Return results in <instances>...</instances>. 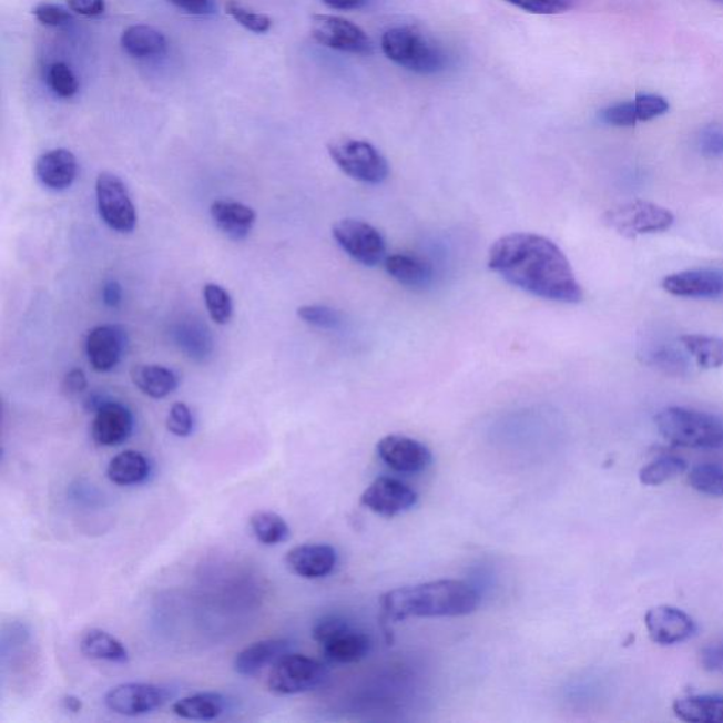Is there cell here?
Wrapping results in <instances>:
<instances>
[{"label": "cell", "instance_id": "obj_1", "mask_svg": "<svg viewBox=\"0 0 723 723\" xmlns=\"http://www.w3.org/2000/svg\"><path fill=\"white\" fill-rule=\"evenodd\" d=\"M488 266L511 286L550 302L576 304L583 298L570 261L554 242L536 234H510L490 247Z\"/></svg>", "mask_w": 723, "mask_h": 723}, {"label": "cell", "instance_id": "obj_2", "mask_svg": "<svg viewBox=\"0 0 723 723\" xmlns=\"http://www.w3.org/2000/svg\"><path fill=\"white\" fill-rule=\"evenodd\" d=\"M478 607V592L467 582L458 580L397 588L380 598L381 612L391 622L409 618L467 617L477 611Z\"/></svg>", "mask_w": 723, "mask_h": 723}, {"label": "cell", "instance_id": "obj_3", "mask_svg": "<svg viewBox=\"0 0 723 723\" xmlns=\"http://www.w3.org/2000/svg\"><path fill=\"white\" fill-rule=\"evenodd\" d=\"M381 51L391 63L415 74H440L448 65V55L441 45L411 26L386 30L381 35Z\"/></svg>", "mask_w": 723, "mask_h": 723}, {"label": "cell", "instance_id": "obj_4", "mask_svg": "<svg viewBox=\"0 0 723 723\" xmlns=\"http://www.w3.org/2000/svg\"><path fill=\"white\" fill-rule=\"evenodd\" d=\"M661 437L671 446L690 449L723 448V418L711 413L668 407L654 418Z\"/></svg>", "mask_w": 723, "mask_h": 723}, {"label": "cell", "instance_id": "obj_5", "mask_svg": "<svg viewBox=\"0 0 723 723\" xmlns=\"http://www.w3.org/2000/svg\"><path fill=\"white\" fill-rule=\"evenodd\" d=\"M313 638L322 645L324 658L334 664L358 663L371 648L368 634L355 629L345 618L334 614L315 622Z\"/></svg>", "mask_w": 723, "mask_h": 723}, {"label": "cell", "instance_id": "obj_6", "mask_svg": "<svg viewBox=\"0 0 723 723\" xmlns=\"http://www.w3.org/2000/svg\"><path fill=\"white\" fill-rule=\"evenodd\" d=\"M334 163L350 179L365 184H381L389 177V163L378 149L365 141L339 139L329 143Z\"/></svg>", "mask_w": 723, "mask_h": 723}, {"label": "cell", "instance_id": "obj_7", "mask_svg": "<svg viewBox=\"0 0 723 723\" xmlns=\"http://www.w3.org/2000/svg\"><path fill=\"white\" fill-rule=\"evenodd\" d=\"M603 222L619 235L634 240L640 235L669 231L674 224V215L659 204L634 200L609 210Z\"/></svg>", "mask_w": 723, "mask_h": 723}, {"label": "cell", "instance_id": "obj_8", "mask_svg": "<svg viewBox=\"0 0 723 723\" xmlns=\"http://www.w3.org/2000/svg\"><path fill=\"white\" fill-rule=\"evenodd\" d=\"M327 676L328 670L322 661L287 653L273 665L267 686L277 695H296L318 689Z\"/></svg>", "mask_w": 723, "mask_h": 723}, {"label": "cell", "instance_id": "obj_9", "mask_svg": "<svg viewBox=\"0 0 723 723\" xmlns=\"http://www.w3.org/2000/svg\"><path fill=\"white\" fill-rule=\"evenodd\" d=\"M98 211L103 222L119 234H129L138 224L136 208L121 177L103 172L96 179Z\"/></svg>", "mask_w": 723, "mask_h": 723}, {"label": "cell", "instance_id": "obj_10", "mask_svg": "<svg viewBox=\"0 0 723 723\" xmlns=\"http://www.w3.org/2000/svg\"><path fill=\"white\" fill-rule=\"evenodd\" d=\"M340 250L360 265L374 267L386 259V244L380 232L359 220H343L333 228Z\"/></svg>", "mask_w": 723, "mask_h": 723}, {"label": "cell", "instance_id": "obj_11", "mask_svg": "<svg viewBox=\"0 0 723 723\" xmlns=\"http://www.w3.org/2000/svg\"><path fill=\"white\" fill-rule=\"evenodd\" d=\"M312 35L318 44L340 53H374V43L359 26L334 14H315L312 19Z\"/></svg>", "mask_w": 723, "mask_h": 723}, {"label": "cell", "instance_id": "obj_12", "mask_svg": "<svg viewBox=\"0 0 723 723\" xmlns=\"http://www.w3.org/2000/svg\"><path fill=\"white\" fill-rule=\"evenodd\" d=\"M170 699L163 686L126 683L113 686L105 695V705L113 714L142 716L160 710Z\"/></svg>", "mask_w": 723, "mask_h": 723}, {"label": "cell", "instance_id": "obj_13", "mask_svg": "<svg viewBox=\"0 0 723 723\" xmlns=\"http://www.w3.org/2000/svg\"><path fill=\"white\" fill-rule=\"evenodd\" d=\"M417 500L416 490L401 480L389 477L376 479L360 496V503L365 508L384 516V518H395V516L406 513L415 508Z\"/></svg>", "mask_w": 723, "mask_h": 723}, {"label": "cell", "instance_id": "obj_14", "mask_svg": "<svg viewBox=\"0 0 723 723\" xmlns=\"http://www.w3.org/2000/svg\"><path fill=\"white\" fill-rule=\"evenodd\" d=\"M378 456L387 467L400 473H420L432 462L430 448L406 436H387L378 442Z\"/></svg>", "mask_w": 723, "mask_h": 723}, {"label": "cell", "instance_id": "obj_15", "mask_svg": "<svg viewBox=\"0 0 723 723\" xmlns=\"http://www.w3.org/2000/svg\"><path fill=\"white\" fill-rule=\"evenodd\" d=\"M645 629L650 639L660 645H673L685 642L695 633L694 619L681 609L655 607L644 617Z\"/></svg>", "mask_w": 723, "mask_h": 723}, {"label": "cell", "instance_id": "obj_16", "mask_svg": "<svg viewBox=\"0 0 723 723\" xmlns=\"http://www.w3.org/2000/svg\"><path fill=\"white\" fill-rule=\"evenodd\" d=\"M670 105L665 98L654 94L639 95L633 101L614 103L599 112V121L614 128H632L638 122L653 121L665 115Z\"/></svg>", "mask_w": 723, "mask_h": 723}, {"label": "cell", "instance_id": "obj_17", "mask_svg": "<svg viewBox=\"0 0 723 723\" xmlns=\"http://www.w3.org/2000/svg\"><path fill=\"white\" fill-rule=\"evenodd\" d=\"M125 333L113 325H100L88 334L86 358L92 369L100 374L115 369L125 355Z\"/></svg>", "mask_w": 723, "mask_h": 723}, {"label": "cell", "instance_id": "obj_18", "mask_svg": "<svg viewBox=\"0 0 723 723\" xmlns=\"http://www.w3.org/2000/svg\"><path fill=\"white\" fill-rule=\"evenodd\" d=\"M133 432L132 411L122 403L108 400L95 411L91 436L98 446L118 447L129 440Z\"/></svg>", "mask_w": 723, "mask_h": 723}, {"label": "cell", "instance_id": "obj_19", "mask_svg": "<svg viewBox=\"0 0 723 723\" xmlns=\"http://www.w3.org/2000/svg\"><path fill=\"white\" fill-rule=\"evenodd\" d=\"M338 554L333 546L303 544L287 552L286 564L294 574L306 580H319L337 567Z\"/></svg>", "mask_w": 723, "mask_h": 723}, {"label": "cell", "instance_id": "obj_20", "mask_svg": "<svg viewBox=\"0 0 723 723\" xmlns=\"http://www.w3.org/2000/svg\"><path fill=\"white\" fill-rule=\"evenodd\" d=\"M664 291L675 297L715 298L723 294V275L715 271H684L664 277Z\"/></svg>", "mask_w": 723, "mask_h": 723}, {"label": "cell", "instance_id": "obj_21", "mask_svg": "<svg viewBox=\"0 0 723 723\" xmlns=\"http://www.w3.org/2000/svg\"><path fill=\"white\" fill-rule=\"evenodd\" d=\"M35 177L45 189L63 191L70 189L79 174V163L67 149H54L41 154L34 165Z\"/></svg>", "mask_w": 723, "mask_h": 723}, {"label": "cell", "instance_id": "obj_22", "mask_svg": "<svg viewBox=\"0 0 723 723\" xmlns=\"http://www.w3.org/2000/svg\"><path fill=\"white\" fill-rule=\"evenodd\" d=\"M292 644L286 639H266L247 645L236 654L234 670L237 674L253 676L262 673L268 665H275L278 660L291 653Z\"/></svg>", "mask_w": 723, "mask_h": 723}, {"label": "cell", "instance_id": "obj_23", "mask_svg": "<svg viewBox=\"0 0 723 723\" xmlns=\"http://www.w3.org/2000/svg\"><path fill=\"white\" fill-rule=\"evenodd\" d=\"M210 213L218 230L234 241L245 240L256 222L255 211L251 206L235 203V201H215L211 205Z\"/></svg>", "mask_w": 723, "mask_h": 723}, {"label": "cell", "instance_id": "obj_24", "mask_svg": "<svg viewBox=\"0 0 723 723\" xmlns=\"http://www.w3.org/2000/svg\"><path fill=\"white\" fill-rule=\"evenodd\" d=\"M387 275L409 288H426L434 278L432 267L425 259L409 253L386 256Z\"/></svg>", "mask_w": 723, "mask_h": 723}, {"label": "cell", "instance_id": "obj_25", "mask_svg": "<svg viewBox=\"0 0 723 723\" xmlns=\"http://www.w3.org/2000/svg\"><path fill=\"white\" fill-rule=\"evenodd\" d=\"M121 45L134 59L162 55L167 50V40L157 29L147 24H134L121 35Z\"/></svg>", "mask_w": 723, "mask_h": 723}, {"label": "cell", "instance_id": "obj_26", "mask_svg": "<svg viewBox=\"0 0 723 723\" xmlns=\"http://www.w3.org/2000/svg\"><path fill=\"white\" fill-rule=\"evenodd\" d=\"M134 386L152 399H164L179 387L177 375L160 365H138L131 371Z\"/></svg>", "mask_w": 723, "mask_h": 723}, {"label": "cell", "instance_id": "obj_27", "mask_svg": "<svg viewBox=\"0 0 723 723\" xmlns=\"http://www.w3.org/2000/svg\"><path fill=\"white\" fill-rule=\"evenodd\" d=\"M225 696L218 692H200L175 702L173 714L189 721H214L226 711Z\"/></svg>", "mask_w": 723, "mask_h": 723}, {"label": "cell", "instance_id": "obj_28", "mask_svg": "<svg viewBox=\"0 0 723 723\" xmlns=\"http://www.w3.org/2000/svg\"><path fill=\"white\" fill-rule=\"evenodd\" d=\"M679 720L690 723H723V695H694L674 701Z\"/></svg>", "mask_w": 723, "mask_h": 723}, {"label": "cell", "instance_id": "obj_29", "mask_svg": "<svg viewBox=\"0 0 723 723\" xmlns=\"http://www.w3.org/2000/svg\"><path fill=\"white\" fill-rule=\"evenodd\" d=\"M150 462L143 454L138 451H123L111 459L108 465V478L119 487H133V485L143 483L149 478Z\"/></svg>", "mask_w": 723, "mask_h": 723}, {"label": "cell", "instance_id": "obj_30", "mask_svg": "<svg viewBox=\"0 0 723 723\" xmlns=\"http://www.w3.org/2000/svg\"><path fill=\"white\" fill-rule=\"evenodd\" d=\"M82 654L88 659L128 663L129 652L121 640L101 629L86 630L80 640Z\"/></svg>", "mask_w": 723, "mask_h": 723}, {"label": "cell", "instance_id": "obj_31", "mask_svg": "<svg viewBox=\"0 0 723 723\" xmlns=\"http://www.w3.org/2000/svg\"><path fill=\"white\" fill-rule=\"evenodd\" d=\"M679 343L700 368L717 369L723 366V339L710 335L686 334L681 335Z\"/></svg>", "mask_w": 723, "mask_h": 723}, {"label": "cell", "instance_id": "obj_32", "mask_svg": "<svg viewBox=\"0 0 723 723\" xmlns=\"http://www.w3.org/2000/svg\"><path fill=\"white\" fill-rule=\"evenodd\" d=\"M175 343L189 358L203 362L213 353V338L203 325L189 322L179 325L175 330Z\"/></svg>", "mask_w": 723, "mask_h": 723}, {"label": "cell", "instance_id": "obj_33", "mask_svg": "<svg viewBox=\"0 0 723 723\" xmlns=\"http://www.w3.org/2000/svg\"><path fill=\"white\" fill-rule=\"evenodd\" d=\"M251 530L263 546H278L291 537V527L275 511L259 510L252 515Z\"/></svg>", "mask_w": 723, "mask_h": 723}, {"label": "cell", "instance_id": "obj_34", "mask_svg": "<svg viewBox=\"0 0 723 723\" xmlns=\"http://www.w3.org/2000/svg\"><path fill=\"white\" fill-rule=\"evenodd\" d=\"M644 364L676 378L689 375L691 368L685 355L670 344H655L645 349Z\"/></svg>", "mask_w": 723, "mask_h": 723}, {"label": "cell", "instance_id": "obj_35", "mask_svg": "<svg viewBox=\"0 0 723 723\" xmlns=\"http://www.w3.org/2000/svg\"><path fill=\"white\" fill-rule=\"evenodd\" d=\"M686 469H689V465L683 458L679 456H660L640 469L639 479L645 487H659V485L684 473Z\"/></svg>", "mask_w": 723, "mask_h": 723}, {"label": "cell", "instance_id": "obj_36", "mask_svg": "<svg viewBox=\"0 0 723 723\" xmlns=\"http://www.w3.org/2000/svg\"><path fill=\"white\" fill-rule=\"evenodd\" d=\"M690 487L712 498H723V465L704 462L695 465L689 472Z\"/></svg>", "mask_w": 723, "mask_h": 723}, {"label": "cell", "instance_id": "obj_37", "mask_svg": "<svg viewBox=\"0 0 723 723\" xmlns=\"http://www.w3.org/2000/svg\"><path fill=\"white\" fill-rule=\"evenodd\" d=\"M204 299L210 317L215 324L225 325L231 322L234 314V303L231 294L220 284L208 283L204 287Z\"/></svg>", "mask_w": 723, "mask_h": 723}, {"label": "cell", "instance_id": "obj_38", "mask_svg": "<svg viewBox=\"0 0 723 723\" xmlns=\"http://www.w3.org/2000/svg\"><path fill=\"white\" fill-rule=\"evenodd\" d=\"M45 81H48L50 90L63 100H70L79 92V80L70 67L64 63L51 64Z\"/></svg>", "mask_w": 723, "mask_h": 723}, {"label": "cell", "instance_id": "obj_39", "mask_svg": "<svg viewBox=\"0 0 723 723\" xmlns=\"http://www.w3.org/2000/svg\"><path fill=\"white\" fill-rule=\"evenodd\" d=\"M225 10L235 22L240 23L242 28L250 30V32L263 34L267 33L272 28L271 18L263 13L253 12V10L235 2V0H228L225 4Z\"/></svg>", "mask_w": 723, "mask_h": 723}, {"label": "cell", "instance_id": "obj_40", "mask_svg": "<svg viewBox=\"0 0 723 723\" xmlns=\"http://www.w3.org/2000/svg\"><path fill=\"white\" fill-rule=\"evenodd\" d=\"M299 319L322 329H335L343 324V315L327 306H303L297 309Z\"/></svg>", "mask_w": 723, "mask_h": 723}, {"label": "cell", "instance_id": "obj_41", "mask_svg": "<svg viewBox=\"0 0 723 723\" xmlns=\"http://www.w3.org/2000/svg\"><path fill=\"white\" fill-rule=\"evenodd\" d=\"M167 430L177 437H189L194 430V417L185 403H174L169 411Z\"/></svg>", "mask_w": 723, "mask_h": 723}, {"label": "cell", "instance_id": "obj_42", "mask_svg": "<svg viewBox=\"0 0 723 723\" xmlns=\"http://www.w3.org/2000/svg\"><path fill=\"white\" fill-rule=\"evenodd\" d=\"M505 2L533 14H559L571 9L570 0H505Z\"/></svg>", "mask_w": 723, "mask_h": 723}, {"label": "cell", "instance_id": "obj_43", "mask_svg": "<svg viewBox=\"0 0 723 723\" xmlns=\"http://www.w3.org/2000/svg\"><path fill=\"white\" fill-rule=\"evenodd\" d=\"M699 147L702 156L707 159L723 157V128L710 125L702 129Z\"/></svg>", "mask_w": 723, "mask_h": 723}, {"label": "cell", "instance_id": "obj_44", "mask_svg": "<svg viewBox=\"0 0 723 723\" xmlns=\"http://www.w3.org/2000/svg\"><path fill=\"white\" fill-rule=\"evenodd\" d=\"M33 14L41 24L49 26V28H60L71 22L72 17L69 10L61 8L60 4L41 2L34 8Z\"/></svg>", "mask_w": 723, "mask_h": 723}, {"label": "cell", "instance_id": "obj_45", "mask_svg": "<svg viewBox=\"0 0 723 723\" xmlns=\"http://www.w3.org/2000/svg\"><path fill=\"white\" fill-rule=\"evenodd\" d=\"M701 664L711 673L723 674V638L702 649Z\"/></svg>", "mask_w": 723, "mask_h": 723}, {"label": "cell", "instance_id": "obj_46", "mask_svg": "<svg viewBox=\"0 0 723 723\" xmlns=\"http://www.w3.org/2000/svg\"><path fill=\"white\" fill-rule=\"evenodd\" d=\"M67 4L80 17L96 18L105 12V0H67Z\"/></svg>", "mask_w": 723, "mask_h": 723}, {"label": "cell", "instance_id": "obj_47", "mask_svg": "<svg viewBox=\"0 0 723 723\" xmlns=\"http://www.w3.org/2000/svg\"><path fill=\"white\" fill-rule=\"evenodd\" d=\"M86 386L88 381L84 370L72 369L64 376L61 389H63L67 396H77L82 394L86 389Z\"/></svg>", "mask_w": 723, "mask_h": 723}, {"label": "cell", "instance_id": "obj_48", "mask_svg": "<svg viewBox=\"0 0 723 723\" xmlns=\"http://www.w3.org/2000/svg\"><path fill=\"white\" fill-rule=\"evenodd\" d=\"M169 2L190 14H206L211 10V0H169Z\"/></svg>", "mask_w": 723, "mask_h": 723}, {"label": "cell", "instance_id": "obj_49", "mask_svg": "<svg viewBox=\"0 0 723 723\" xmlns=\"http://www.w3.org/2000/svg\"><path fill=\"white\" fill-rule=\"evenodd\" d=\"M122 286L116 281H110L103 284L102 298L108 307H118L122 303Z\"/></svg>", "mask_w": 723, "mask_h": 723}, {"label": "cell", "instance_id": "obj_50", "mask_svg": "<svg viewBox=\"0 0 723 723\" xmlns=\"http://www.w3.org/2000/svg\"><path fill=\"white\" fill-rule=\"evenodd\" d=\"M323 2L330 9L345 10V12H348V10H359L365 8L368 0H323Z\"/></svg>", "mask_w": 723, "mask_h": 723}, {"label": "cell", "instance_id": "obj_51", "mask_svg": "<svg viewBox=\"0 0 723 723\" xmlns=\"http://www.w3.org/2000/svg\"><path fill=\"white\" fill-rule=\"evenodd\" d=\"M63 705L67 711L74 712V714L82 710V701L74 695H67L63 700Z\"/></svg>", "mask_w": 723, "mask_h": 723}, {"label": "cell", "instance_id": "obj_52", "mask_svg": "<svg viewBox=\"0 0 723 723\" xmlns=\"http://www.w3.org/2000/svg\"><path fill=\"white\" fill-rule=\"evenodd\" d=\"M715 2L723 4V0H715Z\"/></svg>", "mask_w": 723, "mask_h": 723}]
</instances>
